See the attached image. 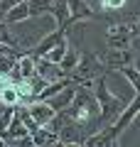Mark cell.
Listing matches in <instances>:
<instances>
[{
    "label": "cell",
    "mask_w": 140,
    "mask_h": 147,
    "mask_svg": "<svg viewBox=\"0 0 140 147\" xmlns=\"http://www.w3.org/2000/svg\"><path fill=\"white\" fill-rule=\"evenodd\" d=\"M74 123L86 127V132L91 135L93 130H99V118H101V108H99V100L93 96V91L88 88H81L76 86V96H74L71 105L64 110Z\"/></svg>",
    "instance_id": "obj_1"
},
{
    "label": "cell",
    "mask_w": 140,
    "mask_h": 147,
    "mask_svg": "<svg viewBox=\"0 0 140 147\" xmlns=\"http://www.w3.org/2000/svg\"><path fill=\"white\" fill-rule=\"evenodd\" d=\"M93 96L99 100V108H101V118H99V127L103 125H113L116 118L123 113V108L128 105V98L125 96H116L113 91L106 86V76H99L96 84H93Z\"/></svg>",
    "instance_id": "obj_2"
},
{
    "label": "cell",
    "mask_w": 140,
    "mask_h": 147,
    "mask_svg": "<svg viewBox=\"0 0 140 147\" xmlns=\"http://www.w3.org/2000/svg\"><path fill=\"white\" fill-rule=\"evenodd\" d=\"M106 74H108V69L101 64V59L96 57V52H81L79 64H76V69L69 74V79L79 86V84H84V81H96L99 76H106Z\"/></svg>",
    "instance_id": "obj_3"
},
{
    "label": "cell",
    "mask_w": 140,
    "mask_h": 147,
    "mask_svg": "<svg viewBox=\"0 0 140 147\" xmlns=\"http://www.w3.org/2000/svg\"><path fill=\"white\" fill-rule=\"evenodd\" d=\"M133 39H135L133 22H111L108 30H106V47L128 49L133 47Z\"/></svg>",
    "instance_id": "obj_4"
},
{
    "label": "cell",
    "mask_w": 140,
    "mask_h": 147,
    "mask_svg": "<svg viewBox=\"0 0 140 147\" xmlns=\"http://www.w3.org/2000/svg\"><path fill=\"white\" fill-rule=\"evenodd\" d=\"M96 57L101 59L108 71H116L118 66H128V64L135 61V49L128 47V49H113V47H106L103 52H96Z\"/></svg>",
    "instance_id": "obj_5"
},
{
    "label": "cell",
    "mask_w": 140,
    "mask_h": 147,
    "mask_svg": "<svg viewBox=\"0 0 140 147\" xmlns=\"http://www.w3.org/2000/svg\"><path fill=\"white\" fill-rule=\"evenodd\" d=\"M86 20H96V10L91 7L88 0H69V20H67V30L79 22Z\"/></svg>",
    "instance_id": "obj_6"
},
{
    "label": "cell",
    "mask_w": 140,
    "mask_h": 147,
    "mask_svg": "<svg viewBox=\"0 0 140 147\" xmlns=\"http://www.w3.org/2000/svg\"><path fill=\"white\" fill-rule=\"evenodd\" d=\"M138 115H140V93H135V98H130V100H128V105L123 108V113L116 118V123H113L111 127H113L116 135L120 137V132H123L128 125H133V120H135Z\"/></svg>",
    "instance_id": "obj_7"
},
{
    "label": "cell",
    "mask_w": 140,
    "mask_h": 147,
    "mask_svg": "<svg viewBox=\"0 0 140 147\" xmlns=\"http://www.w3.org/2000/svg\"><path fill=\"white\" fill-rule=\"evenodd\" d=\"M118 142V135L111 125H103L99 130H93L91 135H86V140L81 142V147H113Z\"/></svg>",
    "instance_id": "obj_8"
},
{
    "label": "cell",
    "mask_w": 140,
    "mask_h": 147,
    "mask_svg": "<svg viewBox=\"0 0 140 147\" xmlns=\"http://www.w3.org/2000/svg\"><path fill=\"white\" fill-rule=\"evenodd\" d=\"M25 108H27V113H30V118H32V120H35L39 127H44L47 123H49L54 115H57V110H54L52 105L47 103V100H39V98L32 100V103H27Z\"/></svg>",
    "instance_id": "obj_9"
},
{
    "label": "cell",
    "mask_w": 140,
    "mask_h": 147,
    "mask_svg": "<svg viewBox=\"0 0 140 147\" xmlns=\"http://www.w3.org/2000/svg\"><path fill=\"white\" fill-rule=\"evenodd\" d=\"M64 37H67V30H57V27H54L52 32H47V34H42L39 39H37V44L32 47L30 54H32V57H44L52 47H57V44L62 42Z\"/></svg>",
    "instance_id": "obj_10"
},
{
    "label": "cell",
    "mask_w": 140,
    "mask_h": 147,
    "mask_svg": "<svg viewBox=\"0 0 140 147\" xmlns=\"http://www.w3.org/2000/svg\"><path fill=\"white\" fill-rule=\"evenodd\" d=\"M35 66H37V76L47 81V84H52V81H59L64 79V71L59 64H52L47 57H35Z\"/></svg>",
    "instance_id": "obj_11"
},
{
    "label": "cell",
    "mask_w": 140,
    "mask_h": 147,
    "mask_svg": "<svg viewBox=\"0 0 140 147\" xmlns=\"http://www.w3.org/2000/svg\"><path fill=\"white\" fill-rule=\"evenodd\" d=\"M74 96H76V84H69L67 88H62L59 91V93H54L52 98H47V103L52 105L54 110H57V113H62V110H67L69 105H71V100H74Z\"/></svg>",
    "instance_id": "obj_12"
},
{
    "label": "cell",
    "mask_w": 140,
    "mask_h": 147,
    "mask_svg": "<svg viewBox=\"0 0 140 147\" xmlns=\"http://www.w3.org/2000/svg\"><path fill=\"white\" fill-rule=\"evenodd\" d=\"M49 15L54 17V27H57V30H67L69 0H49Z\"/></svg>",
    "instance_id": "obj_13"
},
{
    "label": "cell",
    "mask_w": 140,
    "mask_h": 147,
    "mask_svg": "<svg viewBox=\"0 0 140 147\" xmlns=\"http://www.w3.org/2000/svg\"><path fill=\"white\" fill-rule=\"evenodd\" d=\"M32 76H37V66H35V57L27 52V54H22V57L17 59L12 79H32Z\"/></svg>",
    "instance_id": "obj_14"
},
{
    "label": "cell",
    "mask_w": 140,
    "mask_h": 147,
    "mask_svg": "<svg viewBox=\"0 0 140 147\" xmlns=\"http://www.w3.org/2000/svg\"><path fill=\"white\" fill-rule=\"evenodd\" d=\"M27 20H32V12H30V5H27V3H20V5L10 7V10L5 12L7 25H20V22H27Z\"/></svg>",
    "instance_id": "obj_15"
},
{
    "label": "cell",
    "mask_w": 140,
    "mask_h": 147,
    "mask_svg": "<svg viewBox=\"0 0 140 147\" xmlns=\"http://www.w3.org/2000/svg\"><path fill=\"white\" fill-rule=\"evenodd\" d=\"M27 135H32L30 130H27V125L22 123V118L17 115H12V120H10V125H7V135H5V140L10 142V140H20V137H27Z\"/></svg>",
    "instance_id": "obj_16"
},
{
    "label": "cell",
    "mask_w": 140,
    "mask_h": 147,
    "mask_svg": "<svg viewBox=\"0 0 140 147\" xmlns=\"http://www.w3.org/2000/svg\"><path fill=\"white\" fill-rule=\"evenodd\" d=\"M79 57H81V49H76L71 42H69V49H67V54H64V59L59 61V66H62V71H64V76H69V74L76 69V64H79Z\"/></svg>",
    "instance_id": "obj_17"
},
{
    "label": "cell",
    "mask_w": 140,
    "mask_h": 147,
    "mask_svg": "<svg viewBox=\"0 0 140 147\" xmlns=\"http://www.w3.org/2000/svg\"><path fill=\"white\" fill-rule=\"evenodd\" d=\"M113 74L123 76V79L128 81L130 86H133V91H135V93H140V69H135L133 64H128V66H118Z\"/></svg>",
    "instance_id": "obj_18"
},
{
    "label": "cell",
    "mask_w": 140,
    "mask_h": 147,
    "mask_svg": "<svg viewBox=\"0 0 140 147\" xmlns=\"http://www.w3.org/2000/svg\"><path fill=\"white\" fill-rule=\"evenodd\" d=\"M0 103L10 105V108H17V105H20V93H17V88H15V81H12V84H5L0 88Z\"/></svg>",
    "instance_id": "obj_19"
},
{
    "label": "cell",
    "mask_w": 140,
    "mask_h": 147,
    "mask_svg": "<svg viewBox=\"0 0 140 147\" xmlns=\"http://www.w3.org/2000/svg\"><path fill=\"white\" fill-rule=\"evenodd\" d=\"M54 140H59V137H57V132H52L49 127H37V130L32 132V142H35L37 147H47Z\"/></svg>",
    "instance_id": "obj_20"
},
{
    "label": "cell",
    "mask_w": 140,
    "mask_h": 147,
    "mask_svg": "<svg viewBox=\"0 0 140 147\" xmlns=\"http://www.w3.org/2000/svg\"><path fill=\"white\" fill-rule=\"evenodd\" d=\"M67 49H69V32H67V37H64L62 42H59L57 47H52V49H49V52L44 54V57L49 59V61H52V64H59V61H62V59H64V54H67Z\"/></svg>",
    "instance_id": "obj_21"
},
{
    "label": "cell",
    "mask_w": 140,
    "mask_h": 147,
    "mask_svg": "<svg viewBox=\"0 0 140 147\" xmlns=\"http://www.w3.org/2000/svg\"><path fill=\"white\" fill-rule=\"evenodd\" d=\"M30 5L32 17H39V15H49V0H27Z\"/></svg>",
    "instance_id": "obj_22"
},
{
    "label": "cell",
    "mask_w": 140,
    "mask_h": 147,
    "mask_svg": "<svg viewBox=\"0 0 140 147\" xmlns=\"http://www.w3.org/2000/svg\"><path fill=\"white\" fill-rule=\"evenodd\" d=\"M125 3H128V0H99V7L111 15V12H120L125 7Z\"/></svg>",
    "instance_id": "obj_23"
},
{
    "label": "cell",
    "mask_w": 140,
    "mask_h": 147,
    "mask_svg": "<svg viewBox=\"0 0 140 147\" xmlns=\"http://www.w3.org/2000/svg\"><path fill=\"white\" fill-rule=\"evenodd\" d=\"M20 3H27V0H0V5L5 7V10H10V7H15V5H20Z\"/></svg>",
    "instance_id": "obj_24"
},
{
    "label": "cell",
    "mask_w": 140,
    "mask_h": 147,
    "mask_svg": "<svg viewBox=\"0 0 140 147\" xmlns=\"http://www.w3.org/2000/svg\"><path fill=\"white\" fill-rule=\"evenodd\" d=\"M133 30H135V34H140V15H138V20L133 22Z\"/></svg>",
    "instance_id": "obj_25"
},
{
    "label": "cell",
    "mask_w": 140,
    "mask_h": 147,
    "mask_svg": "<svg viewBox=\"0 0 140 147\" xmlns=\"http://www.w3.org/2000/svg\"><path fill=\"white\" fill-rule=\"evenodd\" d=\"M47 147H64V142H59V140H54V142H49Z\"/></svg>",
    "instance_id": "obj_26"
},
{
    "label": "cell",
    "mask_w": 140,
    "mask_h": 147,
    "mask_svg": "<svg viewBox=\"0 0 140 147\" xmlns=\"http://www.w3.org/2000/svg\"><path fill=\"white\" fill-rule=\"evenodd\" d=\"M5 12H7V10H5V7H3V5H0V22L5 20Z\"/></svg>",
    "instance_id": "obj_27"
},
{
    "label": "cell",
    "mask_w": 140,
    "mask_h": 147,
    "mask_svg": "<svg viewBox=\"0 0 140 147\" xmlns=\"http://www.w3.org/2000/svg\"><path fill=\"white\" fill-rule=\"evenodd\" d=\"M64 147H81V142H67Z\"/></svg>",
    "instance_id": "obj_28"
},
{
    "label": "cell",
    "mask_w": 140,
    "mask_h": 147,
    "mask_svg": "<svg viewBox=\"0 0 140 147\" xmlns=\"http://www.w3.org/2000/svg\"><path fill=\"white\" fill-rule=\"evenodd\" d=\"M0 147H7V140H5V137H0Z\"/></svg>",
    "instance_id": "obj_29"
}]
</instances>
